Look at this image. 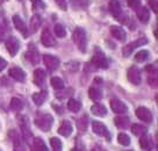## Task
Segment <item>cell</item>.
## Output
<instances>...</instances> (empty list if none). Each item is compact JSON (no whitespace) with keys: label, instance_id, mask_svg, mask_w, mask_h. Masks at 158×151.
Returning a JSON list of instances; mask_svg holds the SVG:
<instances>
[{"label":"cell","instance_id":"6da1fadb","mask_svg":"<svg viewBox=\"0 0 158 151\" xmlns=\"http://www.w3.org/2000/svg\"><path fill=\"white\" fill-rule=\"evenodd\" d=\"M73 41L76 45L81 52L86 51V47H87V36H86V31L83 28H76L73 31Z\"/></svg>","mask_w":158,"mask_h":151},{"label":"cell","instance_id":"7a4b0ae2","mask_svg":"<svg viewBox=\"0 0 158 151\" xmlns=\"http://www.w3.org/2000/svg\"><path fill=\"white\" fill-rule=\"evenodd\" d=\"M52 122H54V119L51 115L49 114H43V115H41L40 117L36 119V126L41 129V130H43V132H48L51 126H52Z\"/></svg>","mask_w":158,"mask_h":151},{"label":"cell","instance_id":"3957f363","mask_svg":"<svg viewBox=\"0 0 158 151\" xmlns=\"http://www.w3.org/2000/svg\"><path fill=\"white\" fill-rule=\"evenodd\" d=\"M91 64L94 65V68H100V69L108 68L107 58H106L104 52H101V51H97L94 54V56L92 57V61H91Z\"/></svg>","mask_w":158,"mask_h":151},{"label":"cell","instance_id":"277c9868","mask_svg":"<svg viewBox=\"0 0 158 151\" xmlns=\"http://www.w3.org/2000/svg\"><path fill=\"white\" fill-rule=\"evenodd\" d=\"M147 43H148V40L147 39H138V40H136V41L131 42V43L124 45L123 49H122L123 56L124 57H128V56H130V55L133 54V51L135 50V49L138 48V47H141V45H143V44H147Z\"/></svg>","mask_w":158,"mask_h":151},{"label":"cell","instance_id":"5b68a950","mask_svg":"<svg viewBox=\"0 0 158 151\" xmlns=\"http://www.w3.org/2000/svg\"><path fill=\"white\" fill-rule=\"evenodd\" d=\"M127 78L134 85H139L142 82V76H141L139 69L136 68V66H131L127 72Z\"/></svg>","mask_w":158,"mask_h":151},{"label":"cell","instance_id":"8992f818","mask_svg":"<svg viewBox=\"0 0 158 151\" xmlns=\"http://www.w3.org/2000/svg\"><path fill=\"white\" fill-rule=\"evenodd\" d=\"M136 115H137V117L139 120H142L145 123H151L153 120L152 113L145 107H138L136 109Z\"/></svg>","mask_w":158,"mask_h":151},{"label":"cell","instance_id":"52a82bcc","mask_svg":"<svg viewBox=\"0 0 158 151\" xmlns=\"http://www.w3.org/2000/svg\"><path fill=\"white\" fill-rule=\"evenodd\" d=\"M43 62H44L45 66L49 69L50 71H55L59 66V59L57 57L52 56V55H44L43 56Z\"/></svg>","mask_w":158,"mask_h":151},{"label":"cell","instance_id":"ba28073f","mask_svg":"<svg viewBox=\"0 0 158 151\" xmlns=\"http://www.w3.org/2000/svg\"><path fill=\"white\" fill-rule=\"evenodd\" d=\"M109 10L112 12V14H113L116 19L120 20V21H122L121 16L123 15V13H122V8H121V5H120L118 0H110V1H109Z\"/></svg>","mask_w":158,"mask_h":151},{"label":"cell","instance_id":"9c48e42d","mask_svg":"<svg viewBox=\"0 0 158 151\" xmlns=\"http://www.w3.org/2000/svg\"><path fill=\"white\" fill-rule=\"evenodd\" d=\"M41 42H42V44L44 47L50 48V47H54L55 44H56V40H55V37L51 35V33H50L49 30L44 29L42 35H41Z\"/></svg>","mask_w":158,"mask_h":151},{"label":"cell","instance_id":"30bf717a","mask_svg":"<svg viewBox=\"0 0 158 151\" xmlns=\"http://www.w3.org/2000/svg\"><path fill=\"white\" fill-rule=\"evenodd\" d=\"M6 48H7L10 56H15V55L18 54L20 48L19 41L15 39V37H10V39L6 41Z\"/></svg>","mask_w":158,"mask_h":151},{"label":"cell","instance_id":"8fae6325","mask_svg":"<svg viewBox=\"0 0 158 151\" xmlns=\"http://www.w3.org/2000/svg\"><path fill=\"white\" fill-rule=\"evenodd\" d=\"M8 74H10V78H13L16 82H25L26 80V72L22 69L18 68V66L10 69L8 71Z\"/></svg>","mask_w":158,"mask_h":151},{"label":"cell","instance_id":"7c38bea8","mask_svg":"<svg viewBox=\"0 0 158 151\" xmlns=\"http://www.w3.org/2000/svg\"><path fill=\"white\" fill-rule=\"evenodd\" d=\"M92 129H93L94 134H97L99 136H107V138L109 140L108 130H107V128H106V126H105L104 123L94 121L93 123H92Z\"/></svg>","mask_w":158,"mask_h":151},{"label":"cell","instance_id":"4fadbf2b","mask_svg":"<svg viewBox=\"0 0 158 151\" xmlns=\"http://www.w3.org/2000/svg\"><path fill=\"white\" fill-rule=\"evenodd\" d=\"M10 140L13 141L14 144V151H26L25 146L22 145V141H21V136H20L15 130H10Z\"/></svg>","mask_w":158,"mask_h":151},{"label":"cell","instance_id":"5bb4252c","mask_svg":"<svg viewBox=\"0 0 158 151\" xmlns=\"http://www.w3.org/2000/svg\"><path fill=\"white\" fill-rule=\"evenodd\" d=\"M110 108L116 114H124V113L127 112V106L121 100H118V99H113L110 101Z\"/></svg>","mask_w":158,"mask_h":151},{"label":"cell","instance_id":"9a60e30c","mask_svg":"<svg viewBox=\"0 0 158 151\" xmlns=\"http://www.w3.org/2000/svg\"><path fill=\"white\" fill-rule=\"evenodd\" d=\"M13 23H14L15 28L19 30L25 37H27V35H28V33H27V27H26V23L23 22V20L21 19L19 15H14L13 16Z\"/></svg>","mask_w":158,"mask_h":151},{"label":"cell","instance_id":"2e32d148","mask_svg":"<svg viewBox=\"0 0 158 151\" xmlns=\"http://www.w3.org/2000/svg\"><path fill=\"white\" fill-rule=\"evenodd\" d=\"M72 132H73V128H72V124L69 121H63L60 127L58 128V134L65 137L70 136L72 134Z\"/></svg>","mask_w":158,"mask_h":151},{"label":"cell","instance_id":"e0dca14e","mask_svg":"<svg viewBox=\"0 0 158 151\" xmlns=\"http://www.w3.org/2000/svg\"><path fill=\"white\" fill-rule=\"evenodd\" d=\"M110 33H112V35H113V37H115V39L118 40V41H121V42L126 41L127 35H126V31H124L121 27L114 26V27L110 28Z\"/></svg>","mask_w":158,"mask_h":151},{"label":"cell","instance_id":"ac0fdd59","mask_svg":"<svg viewBox=\"0 0 158 151\" xmlns=\"http://www.w3.org/2000/svg\"><path fill=\"white\" fill-rule=\"evenodd\" d=\"M47 78V73H45L44 70H42V69H37V70H35L34 72V82L36 85H43L44 84V80Z\"/></svg>","mask_w":158,"mask_h":151},{"label":"cell","instance_id":"d6986e66","mask_svg":"<svg viewBox=\"0 0 158 151\" xmlns=\"http://www.w3.org/2000/svg\"><path fill=\"white\" fill-rule=\"evenodd\" d=\"M136 15H137V18L139 19V21H142L143 23H147L150 19V13H149V10L147 7H138L136 8Z\"/></svg>","mask_w":158,"mask_h":151},{"label":"cell","instance_id":"ffe728a7","mask_svg":"<svg viewBox=\"0 0 158 151\" xmlns=\"http://www.w3.org/2000/svg\"><path fill=\"white\" fill-rule=\"evenodd\" d=\"M139 143H141V146H142V149L147 151H151L153 149V141L152 138L150 136H142L141 137V140H139Z\"/></svg>","mask_w":158,"mask_h":151},{"label":"cell","instance_id":"44dd1931","mask_svg":"<svg viewBox=\"0 0 158 151\" xmlns=\"http://www.w3.org/2000/svg\"><path fill=\"white\" fill-rule=\"evenodd\" d=\"M31 98H33V101H34L37 106H41V105H43L44 101L47 100V98H48V93L45 92V91H41V92L34 93Z\"/></svg>","mask_w":158,"mask_h":151},{"label":"cell","instance_id":"7402d4cb","mask_svg":"<svg viewBox=\"0 0 158 151\" xmlns=\"http://www.w3.org/2000/svg\"><path fill=\"white\" fill-rule=\"evenodd\" d=\"M114 123L120 129H127L130 124V121H129V117L127 116H118L114 119Z\"/></svg>","mask_w":158,"mask_h":151},{"label":"cell","instance_id":"603a6c76","mask_svg":"<svg viewBox=\"0 0 158 151\" xmlns=\"http://www.w3.org/2000/svg\"><path fill=\"white\" fill-rule=\"evenodd\" d=\"M21 132H22V138L25 140L28 144L31 143V132L29 130V126H28V123L26 122V123H21Z\"/></svg>","mask_w":158,"mask_h":151},{"label":"cell","instance_id":"cb8c5ba5","mask_svg":"<svg viewBox=\"0 0 158 151\" xmlns=\"http://www.w3.org/2000/svg\"><path fill=\"white\" fill-rule=\"evenodd\" d=\"M7 34V23H6L4 13L0 10V42H2Z\"/></svg>","mask_w":158,"mask_h":151},{"label":"cell","instance_id":"d4e9b609","mask_svg":"<svg viewBox=\"0 0 158 151\" xmlns=\"http://www.w3.org/2000/svg\"><path fill=\"white\" fill-rule=\"evenodd\" d=\"M41 24H42V18H41L40 15L35 14L34 16L30 19V31H31V33L37 31L39 28L41 27Z\"/></svg>","mask_w":158,"mask_h":151},{"label":"cell","instance_id":"484cf974","mask_svg":"<svg viewBox=\"0 0 158 151\" xmlns=\"http://www.w3.org/2000/svg\"><path fill=\"white\" fill-rule=\"evenodd\" d=\"M147 132H148V129L144 127V126H142V124L135 123V124H133V126H131V132H133L135 136L142 137V136H144V135L147 134Z\"/></svg>","mask_w":158,"mask_h":151},{"label":"cell","instance_id":"4316f807","mask_svg":"<svg viewBox=\"0 0 158 151\" xmlns=\"http://www.w3.org/2000/svg\"><path fill=\"white\" fill-rule=\"evenodd\" d=\"M91 112H92V114L97 115V116H105L107 114V109H106V107H105L104 105L95 103L91 108Z\"/></svg>","mask_w":158,"mask_h":151},{"label":"cell","instance_id":"83f0119b","mask_svg":"<svg viewBox=\"0 0 158 151\" xmlns=\"http://www.w3.org/2000/svg\"><path fill=\"white\" fill-rule=\"evenodd\" d=\"M89 97L93 100V101H99L102 99V92L101 90L98 87H91L89 90Z\"/></svg>","mask_w":158,"mask_h":151},{"label":"cell","instance_id":"f1b7e54d","mask_svg":"<svg viewBox=\"0 0 158 151\" xmlns=\"http://www.w3.org/2000/svg\"><path fill=\"white\" fill-rule=\"evenodd\" d=\"M68 108H69L70 112L78 113L81 109V103H80V101L76 100V99H70L68 101Z\"/></svg>","mask_w":158,"mask_h":151},{"label":"cell","instance_id":"f546056e","mask_svg":"<svg viewBox=\"0 0 158 151\" xmlns=\"http://www.w3.org/2000/svg\"><path fill=\"white\" fill-rule=\"evenodd\" d=\"M26 59L30 62L31 64H37L40 62V55L37 54V51H27L26 52Z\"/></svg>","mask_w":158,"mask_h":151},{"label":"cell","instance_id":"4dcf8cb0","mask_svg":"<svg viewBox=\"0 0 158 151\" xmlns=\"http://www.w3.org/2000/svg\"><path fill=\"white\" fill-rule=\"evenodd\" d=\"M10 108L15 112H20L23 108V103H22V101L20 100L19 98H13L10 100Z\"/></svg>","mask_w":158,"mask_h":151},{"label":"cell","instance_id":"1f68e13d","mask_svg":"<svg viewBox=\"0 0 158 151\" xmlns=\"http://www.w3.org/2000/svg\"><path fill=\"white\" fill-rule=\"evenodd\" d=\"M34 151H48L45 143L39 137L34 140Z\"/></svg>","mask_w":158,"mask_h":151},{"label":"cell","instance_id":"d6a6232c","mask_svg":"<svg viewBox=\"0 0 158 151\" xmlns=\"http://www.w3.org/2000/svg\"><path fill=\"white\" fill-rule=\"evenodd\" d=\"M51 85L55 90H63L64 88V82L59 77H52L51 78Z\"/></svg>","mask_w":158,"mask_h":151},{"label":"cell","instance_id":"836d02e7","mask_svg":"<svg viewBox=\"0 0 158 151\" xmlns=\"http://www.w3.org/2000/svg\"><path fill=\"white\" fill-rule=\"evenodd\" d=\"M149 58V51L148 50H141L135 55V61L136 62H145Z\"/></svg>","mask_w":158,"mask_h":151},{"label":"cell","instance_id":"e575fe53","mask_svg":"<svg viewBox=\"0 0 158 151\" xmlns=\"http://www.w3.org/2000/svg\"><path fill=\"white\" fill-rule=\"evenodd\" d=\"M50 144H51V148L54 151H62V142L59 141V138L57 137H52L50 140Z\"/></svg>","mask_w":158,"mask_h":151},{"label":"cell","instance_id":"d590c367","mask_svg":"<svg viewBox=\"0 0 158 151\" xmlns=\"http://www.w3.org/2000/svg\"><path fill=\"white\" fill-rule=\"evenodd\" d=\"M77 127L80 132H85L86 130V128H87V117L86 116H83L78 119L77 120Z\"/></svg>","mask_w":158,"mask_h":151},{"label":"cell","instance_id":"8d00e7d4","mask_svg":"<svg viewBox=\"0 0 158 151\" xmlns=\"http://www.w3.org/2000/svg\"><path fill=\"white\" fill-rule=\"evenodd\" d=\"M55 34L57 35L58 37H65V35H66V30H65V28L62 26V24L57 23L56 26H55Z\"/></svg>","mask_w":158,"mask_h":151},{"label":"cell","instance_id":"74e56055","mask_svg":"<svg viewBox=\"0 0 158 151\" xmlns=\"http://www.w3.org/2000/svg\"><path fill=\"white\" fill-rule=\"evenodd\" d=\"M118 141L122 145H129L130 144V137L128 135H126V134H118Z\"/></svg>","mask_w":158,"mask_h":151},{"label":"cell","instance_id":"f35d334b","mask_svg":"<svg viewBox=\"0 0 158 151\" xmlns=\"http://www.w3.org/2000/svg\"><path fill=\"white\" fill-rule=\"evenodd\" d=\"M128 6L130 8L136 10L141 6V0H128Z\"/></svg>","mask_w":158,"mask_h":151},{"label":"cell","instance_id":"ab89813d","mask_svg":"<svg viewBox=\"0 0 158 151\" xmlns=\"http://www.w3.org/2000/svg\"><path fill=\"white\" fill-rule=\"evenodd\" d=\"M150 2V6L152 7V10L155 13H158V1L157 0H149Z\"/></svg>","mask_w":158,"mask_h":151},{"label":"cell","instance_id":"60d3db41","mask_svg":"<svg viewBox=\"0 0 158 151\" xmlns=\"http://www.w3.org/2000/svg\"><path fill=\"white\" fill-rule=\"evenodd\" d=\"M56 4L62 8V10H66V0H55Z\"/></svg>","mask_w":158,"mask_h":151},{"label":"cell","instance_id":"b9f144b4","mask_svg":"<svg viewBox=\"0 0 158 151\" xmlns=\"http://www.w3.org/2000/svg\"><path fill=\"white\" fill-rule=\"evenodd\" d=\"M6 66H7V62H6L2 57H0V72H1V71L6 68Z\"/></svg>","mask_w":158,"mask_h":151},{"label":"cell","instance_id":"7bdbcfd3","mask_svg":"<svg viewBox=\"0 0 158 151\" xmlns=\"http://www.w3.org/2000/svg\"><path fill=\"white\" fill-rule=\"evenodd\" d=\"M30 1H31V2L34 4V2H36V1H39V0H30Z\"/></svg>","mask_w":158,"mask_h":151},{"label":"cell","instance_id":"ee69618b","mask_svg":"<svg viewBox=\"0 0 158 151\" xmlns=\"http://www.w3.org/2000/svg\"><path fill=\"white\" fill-rule=\"evenodd\" d=\"M71 151H78V150H77V149H72Z\"/></svg>","mask_w":158,"mask_h":151},{"label":"cell","instance_id":"f6af8a7d","mask_svg":"<svg viewBox=\"0 0 158 151\" xmlns=\"http://www.w3.org/2000/svg\"><path fill=\"white\" fill-rule=\"evenodd\" d=\"M2 1H4V0H0V2H2Z\"/></svg>","mask_w":158,"mask_h":151},{"label":"cell","instance_id":"bcb514c9","mask_svg":"<svg viewBox=\"0 0 158 151\" xmlns=\"http://www.w3.org/2000/svg\"><path fill=\"white\" fill-rule=\"evenodd\" d=\"M128 151H133V150H128Z\"/></svg>","mask_w":158,"mask_h":151},{"label":"cell","instance_id":"7dc6e473","mask_svg":"<svg viewBox=\"0 0 158 151\" xmlns=\"http://www.w3.org/2000/svg\"><path fill=\"white\" fill-rule=\"evenodd\" d=\"M0 151H1V150H0Z\"/></svg>","mask_w":158,"mask_h":151}]
</instances>
